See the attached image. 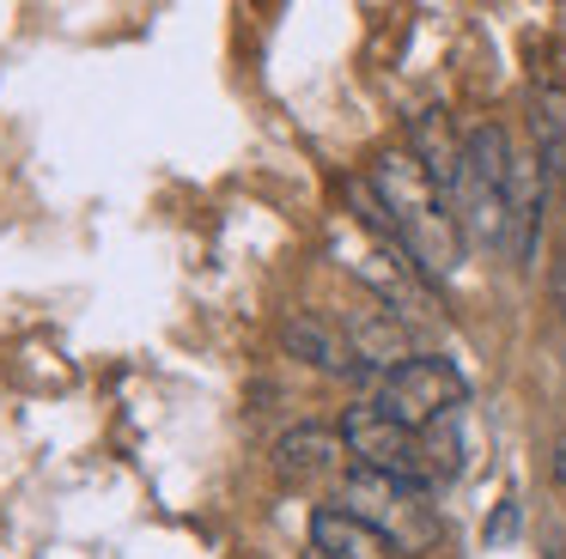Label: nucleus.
Instances as JSON below:
<instances>
[{
	"instance_id": "nucleus-1",
	"label": "nucleus",
	"mask_w": 566,
	"mask_h": 559,
	"mask_svg": "<svg viewBox=\"0 0 566 559\" xmlns=\"http://www.w3.org/2000/svg\"><path fill=\"white\" fill-rule=\"evenodd\" d=\"M366 182L390 219V243L420 267V280H451L463 267V225L439 194V182L427 177V165L408 146H390V152L371 158Z\"/></svg>"
},
{
	"instance_id": "nucleus-2",
	"label": "nucleus",
	"mask_w": 566,
	"mask_h": 559,
	"mask_svg": "<svg viewBox=\"0 0 566 559\" xmlns=\"http://www.w3.org/2000/svg\"><path fill=\"white\" fill-rule=\"evenodd\" d=\"M335 505H342L347 517H359L366 529H378L384 541H390L396 559L432 553V547H439V535H444V523H439V510H432L427 486L396 481V474L354 468L342 486H335Z\"/></svg>"
},
{
	"instance_id": "nucleus-3",
	"label": "nucleus",
	"mask_w": 566,
	"mask_h": 559,
	"mask_svg": "<svg viewBox=\"0 0 566 559\" xmlns=\"http://www.w3.org/2000/svg\"><path fill=\"white\" fill-rule=\"evenodd\" d=\"M463 377H457L451 359H432V352H420V359H408L402 371H390L378 383V401L371 408L390 413L396 425H408L415 437H427L432 425L457 420V408H463Z\"/></svg>"
},
{
	"instance_id": "nucleus-4",
	"label": "nucleus",
	"mask_w": 566,
	"mask_h": 559,
	"mask_svg": "<svg viewBox=\"0 0 566 559\" xmlns=\"http://www.w3.org/2000/svg\"><path fill=\"white\" fill-rule=\"evenodd\" d=\"M342 437H347V456H354V468L396 474V481H415V486L432 481L427 444H420L408 425H396L390 413H378L371 401H366V408H347V413H342Z\"/></svg>"
},
{
	"instance_id": "nucleus-5",
	"label": "nucleus",
	"mask_w": 566,
	"mask_h": 559,
	"mask_svg": "<svg viewBox=\"0 0 566 559\" xmlns=\"http://www.w3.org/2000/svg\"><path fill=\"white\" fill-rule=\"evenodd\" d=\"M347 437L342 432H329V425H298V432H286L281 444H274V468L286 474L293 486H317V481H335L342 486L347 474Z\"/></svg>"
},
{
	"instance_id": "nucleus-6",
	"label": "nucleus",
	"mask_w": 566,
	"mask_h": 559,
	"mask_svg": "<svg viewBox=\"0 0 566 559\" xmlns=\"http://www.w3.org/2000/svg\"><path fill=\"white\" fill-rule=\"evenodd\" d=\"M359 280H366L371 292L384 298V310H396V316H427L432 310V292H427V280H420V267L408 262L396 243H378V250H359L354 262Z\"/></svg>"
},
{
	"instance_id": "nucleus-7",
	"label": "nucleus",
	"mask_w": 566,
	"mask_h": 559,
	"mask_svg": "<svg viewBox=\"0 0 566 559\" xmlns=\"http://www.w3.org/2000/svg\"><path fill=\"white\" fill-rule=\"evenodd\" d=\"M281 340L293 347V359L317 365V371H329V377H347V371H359V359H354V340H347V328H342V323H329V316H317V310H293V316L281 323Z\"/></svg>"
},
{
	"instance_id": "nucleus-8",
	"label": "nucleus",
	"mask_w": 566,
	"mask_h": 559,
	"mask_svg": "<svg viewBox=\"0 0 566 559\" xmlns=\"http://www.w3.org/2000/svg\"><path fill=\"white\" fill-rule=\"evenodd\" d=\"M342 328H347V340H354V359L371 365V371H384V377L402 371L408 359H420V352L408 347V328L396 310H354Z\"/></svg>"
},
{
	"instance_id": "nucleus-9",
	"label": "nucleus",
	"mask_w": 566,
	"mask_h": 559,
	"mask_svg": "<svg viewBox=\"0 0 566 559\" xmlns=\"http://www.w3.org/2000/svg\"><path fill=\"white\" fill-rule=\"evenodd\" d=\"M311 553L317 559H396L390 541L378 529H366L359 517H347L342 505L311 510Z\"/></svg>"
},
{
	"instance_id": "nucleus-10",
	"label": "nucleus",
	"mask_w": 566,
	"mask_h": 559,
	"mask_svg": "<svg viewBox=\"0 0 566 559\" xmlns=\"http://www.w3.org/2000/svg\"><path fill=\"white\" fill-rule=\"evenodd\" d=\"M408 152L427 165V177L439 182L444 201L463 189V140L451 134V116H444V109H420L415 116V146H408Z\"/></svg>"
},
{
	"instance_id": "nucleus-11",
	"label": "nucleus",
	"mask_w": 566,
	"mask_h": 559,
	"mask_svg": "<svg viewBox=\"0 0 566 559\" xmlns=\"http://www.w3.org/2000/svg\"><path fill=\"white\" fill-rule=\"evenodd\" d=\"M530 134H536V158L548 177H566V85H542L530 104Z\"/></svg>"
},
{
	"instance_id": "nucleus-12",
	"label": "nucleus",
	"mask_w": 566,
	"mask_h": 559,
	"mask_svg": "<svg viewBox=\"0 0 566 559\" xmlns=\"http://www.w3.org/2000/svg\"><path fill=\"white\" fill-rule=\"evenodd\" d=\"M554 481H560V486H566V444H560V450H554Z\"/></svg>"
}]
</instances>
